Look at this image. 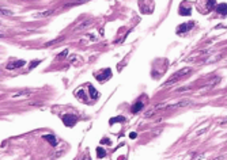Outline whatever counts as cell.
<instances>
[{
  "mask_svg": "<svg viewBox=\"0 0 227 160\" xmlns=\"http://www.w3.org/2000/svg\"><path fill=\"white\" fill-rule=\"evenodd\" d=\"M88 90H90V95H91L92 99H98V97H99V92H98L95 88L92 87V86H88Z\"/></svg>",
  "mask_w": 227,
  "mask_h": 160,
  "instance_id": "ba28073f",
  "label": "cell"
},
{
  "mask_svg": "<svg viewBox=\"0 0 227 160\" xmlns=\"http://www.w3.org/2000/svg\"><path fill=\"white\" fill-rule=\"evenodd\" d=\"M43 138L48 141V142H49V144H50L52 146H56V145H57V140H56V138H54V136H52V134H45V136H43Z\"/></svg>",
  "mask_w": 227,
  "mask_h": 160,
  "instance_id": "8992f818",
  "label": "cell"
},
{
  "mask_svg": "<svg viewBox=\"0 0 227 160\" xmlns=\"http://www.w3.org/2000/svg\"><path fill=\"white\" fill-rule=\"evenodd\" d=\"M129 137L132 138V140H133V138H136V137H137V133H136V132H132V133H129Z\"/></svg>",
  "mask_w": 227,
  "mask_h": 160,
  "instance_id": "d6986e66",
  "label": "cell"
},
{
  "mask_svg": "<svg viewBox=\"0 0 227 160\" xmlns=\"http://www.w3.org/2000/svg\"><path fill=\"white\" fill-rule=\"evenodd\" d=\"M67 53H68V50H64V52H63V53H61V54H60L58 57H64V56H65V54H67Z\"/></svg>",
  "mask_w": 227,
  "mask_h": 160,
  "instance_id": "44dd1931",
  "label": "cell"
},
{
  "mask_svg": "<svg viewBox=\"0 0 227 160\" xmlns=\"http://www.w3.org/2000/svg\"><path fill=\"white\" fill-rule=\"evenodd\" d=\"M61 119H63V122H64V125H65V126L72 128V126L77 122V117L72 115V114H65V115L61 117Z\"/></svg>",
  "mask_w": 227,
  "mask_h": 160,
  "instance_id": "6da1fadb",
  "label": "cell"
},
{
  "mask_svg": "<svg viewBox=\"0 0 227 160\" xmlns=\"http://www.w3.org/2000/svg\"><path fill=\"white\" fill-rule=\"evenodd\" d=\"M1 14H4V15H14L11 11H7V10H1Z\"/></svg>",
  "mask_w": 227,
  "mask_h": 160,
  "instance_id": "ffe728a7",
  "label": "cell"
},
{
  "mask_svg": "<svg viewBox=\"0 0 227 160\" xmlns=\"http://www.w3.org/2000/svg\"><path fill=\"white\" fill-rule=\"evenodd\" d=\"M52 12H53V10L43 11V12H39V14H35V15H34V18H45V16H49Z\"/></svg>",
  "mask_w": 227,
  "mask_h": 160,
  "instance_id": "30bf717a",
  "label": "cell"
},
{
  "mask_svg": "<svg viewBox=\"0 0 227 160\" xmlns=\"http://www.w3.org/2000/svg\"><path fill=\"white\" fill-rule=\"evenodd\" d=\"M97 156L98 157H105L106 156V151L103 149V148H101V146L97 148Z\"/></svg>",
  "mask_w": 227,
  "mask_h": 160,
  "instance_id": "4fadbf2b",
  "label": "cell"
},
{
  "mask_svg": "<svg viewBox=\"0 0 227 160\" xmlns=\"http://www.w3.org/2000/svg\"><path fill=\"white\" fill-rule=\"evenodd\" d=\"M39 63H41L39 60H37V61H34V63H31V64H30V69H33L34 67H37V65H38Z\"/></svg>",
  "mask_w": 227,
  "mask_h": 160,
  "instance_id": "ac0fdd59",
  "label": "cell"
},
{
  "mask_svg": "<svg viewBox=\"0 0 227 160\" xmlns=\"http://www.w3.org/2000/svg\"><path fill=\"white\" fill-rule=\"evenodd\" d=\"M24 64H26V61H23V60H19V61H16V63H10L8 65H7V68H8V69L20 68V67H23Z\"/></svg>",
  "mask_w": 227,
  "mask_h": 160,
  "instance_id": "5b68a950",
  "label": "cell"
},
{
  "mask_svg": "<svg viewBox=\"0 0 227 160\" xmlns=\"http://www.w3.org/2000/svg\"><path fill=\"white\" fill-rule=\"evenodd\" d=\"M179 14L181 15H190V8H184V7H181V8H179Z\"/></svg>",
  "mask_w": 227,
  "mask_h": 160,
  "instance_id": "9a60e30c",
  "label": "cell"
},
{
  "mask_svg": "<svg viewBox=\"0 0 227 160\" xmlns=\"http://www.w3.org/2000/svg\"><path fill=\"white\" fill-rule=\"evenodd\" d=\"M208 10H212L213 7H215V0H208Z\"/></svg>",
  "mask_w": 227,
  "mask_h": 160,
  "instance_id": "e0dca14e",
  "label": "cell"
},
{
  "mask_svg": "<svg viewBox=\"0 0 227 160\" xmlns=\"http://www.w3.org/2000/svg\"><path fill=\"white\" fill-rule=\"evenodd\" d=\"M194 26L193 22H189V23H182L178 26V29H177V33L178 34H184L185 31H188V30H190L192 27Z\"/></svg>",
  "mask_w": 227,
  "mask_h": 160,
  "instance_id": "7a4b0ae2",
  "label": "cell"
},
{
  "mask_svg": "<svg viewBox=\"0 0 227 160\" xmlns=\"http://www.w3.org/2000/svg\"><path fill=\"white\" fill-rule=\"evenodd\" d=\"M75 97L77 99H80V101H86V97H84V92L82 90H79V91H75Z\"/></svg>",
  "mask_w": 227,
  "mask_h": 160,
  "instance_id": "7c38bea8",
  "label": "cell"
},
{
  "mask_svg": "<svg viewBox=\"0 0 227 160\" xmlns=\"http://www.w3.org/2000/svg\"><path fill=\"white\" fill-rule=\"evenodd\" d=\"M120 121L124 122V121H125V118H124L122 115H120V117H116V118H111V119H110L109 122H110V125H113L114 122H120Z\"/></svg>",
  "mask_w": 227,
  "mask_h": 160,
  "instance_id": "5bb4252c",
  "label": "cell"
},
{
  "mask_svg": "<svg viewBox=\"0 0 227 160\" xmlns=\"http://www.w3.org/2000/svg\"><path fill=\"white\" fill-rule=\"evenodd\" d=\"M205 130H207V129H203V130H200V132H197V134H198V136H200V134H203V133H204V132H205Z\"/></svg>",
  "mask_w": 227,
  "mask_h": 160,
  "instance_id": "7402d4cb",
  "label": "cell"
},
{
  "mask_svg": "<svg viewBox=\"0 0 227 160\" xmlns=\"http://www.w3.org/2000/svg\"><path fill=\"white\" fill-rule=\"evenodd\" d=\"M143 106H144V105H143V102H140V101H139V102L136 103L135 106L132 107V113H139L141 109H143Z\"/></svg>",
  "mask_w": 227,
  "mask_h": 160,
  "instance_id": "9c48e42d",
  "label": "cell"
},
{
  "mask_svg": "<svg viewBox=\"0 0 227 160\" xmlns=\"http://www.w3.org/2000/svg\"><path fill=\"white\" fill-rule=\"evenodd\" d=\"M90 23H91V20L90 19H87V20H84V22H83L82 24H79V26H77L76 27V30H84L87 27V26H90Z\"/></svg>",
  "mask_w": 227,
  "mask_h": 160,
  "instance_id": "8fae6325",
  "label": "cell"
},
{
  "mask_svg": "<svg viewBox=\"0 0 227 160\" xmlns=\"http://www.w3.org/2000/svg\"><path fill=\"white\" fill-rule=\"evenodd\" d=\"M216 11H217V12H219L220 15H223V16H224V15H227V4H226V3H222V4H219V5L216 7Z\"/></svg>",
  "mask_w": 227,
  "mask_h": 160,
  "instance_id": "52a82bcc",
  "label": "cell"
},
{
  "mask_svg": "<svg viewBox=\"0 0 227 160\" xmlns=\"http://www.w3.org/2000/svg\"><path fill=\"white\" fill-rule=\"evenodd\" d=\"M61 41H63V37H60V38H56V39H53V41H50V42H46V46H50V45L56 44V42H61Z\"/></svg>",
  "mask_w": 227,
  "mask_h": 160,
  "instance_id": "2e32d148",
  "label": "cell"
},
{
  "mask_svg": "<svg viewBox=\"0 0 227 160\" xmlns=\"http://www.w3.org/2000/svg\"><path fill=\"white\" fill-rule=\"evenodd\" d=\"M110 76H111V71H110V69H105V73H103V75H95L97 80H99V82H103V80L109 79Z\"/></svg>",
  "mask_w": 227,
  "mask_h": 160,
  "instance_id": "277c9868",
  "label": "cell"
},
{
  "mask_svg": "<svg viewBox=\"0 0 227 160\" xmlns=\"http://www.w3.org/2000/svg\"><path fill=\"white\" fill-rule=\"evenodd\" d=\"M189 72H190V69H182V71H181L178 75H174V76L170 79V80H167V83H166V84H167V86H169V84H173L175 80H179V79L182 78V76H185V75H186V73H189Z\"/></svg>",
  "mask_w": 227,
  "mask_h": 160,
  "instance_id": "3957f363",
  "label": "cell"
}]
</instances>
